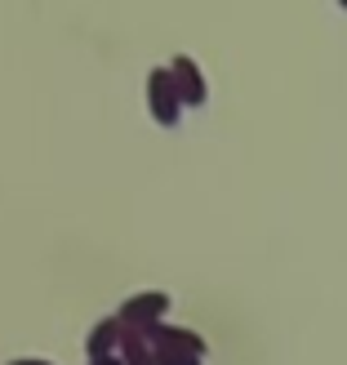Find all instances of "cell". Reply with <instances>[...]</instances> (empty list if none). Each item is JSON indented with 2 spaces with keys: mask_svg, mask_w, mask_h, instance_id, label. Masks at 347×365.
Listing matches in <instances>:
<instances>
[{
  "mask_svg": "<svg viewBox=\"0 0 347 365\" xmlns=\"http://www.w3.org/2000/svg\"><path fill=\"white\" fill-rule=\"evenodd\" d=\"M116 339H120V325H116V317H107V321H98L94 330H89V339H85V352H89V361L116 356Z\"/></svg>",
  "mask_w": 347,
  "mask_h": 365,
  "instance_id": "cell-5",
  "label": "cell"
},
{
  "mask_svg": "<svg viewBox=\"0 0 347 365\" xmlns=\"http://www.w3.org/2000/svg\"><path fill=\"white\" fill-rule=\"evenodd\" d=\"M147 107H152V120L156 125H165V130H174V125H178L182 98H178V89H174L170 67H156L152 76H147Z\"/></svg>",
  "mask_w": 347,
  "mask_h": 365,
  "instance_id": "cell-2",
  "label": "cell"
},
{
  "mask_svg": "<svg viewBox=\"0 0 347 365\" xmlns=\"http://www.w3.org/2000/svg\"><path fill=\"white\" fill-rule=\"evenodd\" d=\"M9 365H53V361H45V356H14Z\"/></svg>",
  "mask_w": 347,
  "mask_h": 365,
  "instance_id": "cell-7",
  "label": "cell"
},
{
  "mask_svg": "<svg viewBox=\"0 0 347 365\" xmlns=\"http://www.w3.org/2000/svg\"><path fill=\"white\" fill-rule=\"evenodd\" d=\"M152 365H200V356H182V352H160V348H152Z\"/></svg>",
  "mask_w": 347,
  "mask_h": 365,
  "instance_id": "cell-6",
  "label": "cell"
},
{
  "mask_svg": "<svg viewBox=\"0 0 347 365\" xmlns=\"http://www.w3.org/2000/svg\"><path fill=\"white\" fill-rule=\"evenodd\" d=\"M89 365H120V356H103V361H89Z\"/></svg>",
  "mask_w": 347,
  "mask_h": 365,
  "instance_id": "cell-8",
  "label": "cell"
},
{
  "mask_svg": "<svg viewBox=\"0 0 347 365\" xmlns=\"http://www.w3.org/2000/svg\"><path fill=\"white\" fill-rule=\"evenodd\" d=\"M147 339V348H160V352H182V356H205V339L192 334V330H178V325H152V330H143Z\"/></svg>",
  "mask_w": 347,
  "mask_h": 365,
  "instance_id": "cell-3",
  "label": "cell"
},
{
  "mask_svg": "<svg viewBox=\"0 0 347 365\" xmlns=\"http://www.w3.org/2000/svg\"><path fill=\"white\" fill-rule=\"evenodd\" d=\"M170 76H174V89H178L182 107H200V103L209 98V89H205V76H200L196 58H187V53H178V58L170 63Z\"/></svg>",
  "mask_w": 347,
  "mask_h": 365,
  "instance_id": "cell-4",
  "label": "cell"
},
{
  "mask_svg": "<svg viewBox=\"0 0 347 365\" xmlns=\"http://www.w3.org/2000/svg\"><path fill=\"white\" fill-rule=\"evenodd\" d=\"M165 312H170V294H160V289H143V294L120 303L116 325H125V330H152V325L165 321Z\"/></svg>",
  "mask_w": 347,
  "mask_h": 365,
  "instance_id": "cell-1",
  "label": "cell"
}]
</instances>
